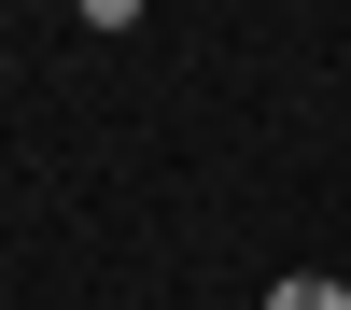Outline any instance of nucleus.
I'll return each instance as SVG.
<instances>
[{"instance_id":"nucleus-1","label":"nucleus","mask_w":351,"mask_h":310,"mask_svg":"<svg viewBox=\"0 0 351 310\" xmlns=\"http://www.w3.org/2000/svg\"><path fill=\"white\" fill-rule=\"evenodd\" d=\"M267 310H351V268H281Z\"/></svg>"}]
</instances>
